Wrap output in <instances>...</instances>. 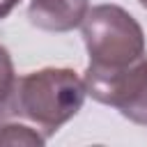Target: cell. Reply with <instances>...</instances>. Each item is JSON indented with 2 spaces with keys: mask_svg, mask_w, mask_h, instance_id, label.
<instances>
[{
  "mask_svg": "<svg viewBox=\"0 0 147 147\" xmlns=\"http://www.w3.org/2000/svg\"><path fill=\"white\" fill-rule=\"evenodd\" d=\"M83 78L67 67H46L18 76L0 101V122H25L46 140L67 124L85 101Z\"/></svg>",
  "mask_w": 147,
  "mask_h": 147,
  "instance_id": "obj_1",
  "label": "cell"
},
{
  "mask_svg": "<svg viewBox=\"0 0 147 147\" xmlns=\"http://www.w3.org/2000/svg\"><path fill=\"white\" fill-rule=\"evenodd\" d=\"M80 28L90 64L94 67H124L145 55V32L140 23L119 5L92 7Z\"/></svg>",
  "mask_w": 147,
  "mask_h": 147,
  "instance_id": "obj_2",
  "label": "cell"
},
{
  "mask_svg": "<svg viewBox=\"0 0 147 147\" xmlns=\"http://www.w3.org/2000/svg\"><path fill=\"white\" fill-rule=\"evenodd\" d=\"M90 11V0H32L28 18L34 28L48 32H69L78 28Z\"/></svg>",
  "mask_w": 147,
  "mask_h": 147,
  "instance_id": "obj_3",
  "label": "cell"
},
{
  "mask_svg": "<svg viewBox=\"0 0 147 147\" xmlns=\"http://www.w3.org/2000/svg\"><path fill=\"white\" fill-rule=\"evenodd\" d=\"M46 138L30 124L25 122H0V145H30V147H41Z\"/></svg>",
  "mask_w": 147,
  "mask_h": 147,
  "instance_id": "obj_4",
  "label": "cell"
},
{
  "mask_svg": "<svg viewBox=\"0 0 147 147\" xmlns=\"http://www.w3.org/2000/svg\"><path fill=\"white\" fill-rule=\"evenodd\" d=\"M16 80V74H14V62H11V55L9 51L0 44V101L7 96V92L11 90Z\"/></svg>",
  "mask_w": 147,
  "mask_h": 147,
  "instance_id": "obj_5",
  "label": "cell"
},
{
  "mask_svg": "<svg viewBox=\"0 0 147 147\" xmlns=\"http://www.w3.org/2000/svg\"><path fill=\"white\" fill-rule=\"evenodd\" d=\"M126 119H131V122H136V124H142V126H147V87L140 92V96L122 113Z\"/></svg>",
  "mask_w": 147,
  "mask_h": 147,
  "instance_id": "obj_6",
  "label": "cell"
},
{
  "mask_svg": "<svg viewBox=\"0 0 147 147\" xmlns=\"http://www.w3.org/2000/svg\"><path fill=\"white\" fill-rule=\"evenodd\" d=\"M18 2H21V0H0V18L9 16V14H11V9H14Z\"/></svg>",
  "mask_w": 147,
  "mask_h": 147,
  "instance_id": "obj_7",
  "label": "cell"
},
{
  "mask_svg": "<svg viewBox=\"0 0 147 147\" xmlns=\"http://www.w3.org/2000/svg\"><path fill=\"white\" fill-rule=\"evenodd\" d=\"M138 2H140V5H142V7L147 9V0H138Z\"/></svg>",
  "mask_w": 147,
  "mask_h": 147,
  "instance_id": "obj_8",
  "label": "cell"
}]
</instances>
